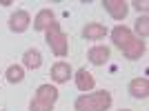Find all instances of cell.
Instances as JSON below:
<instances>
[{
    "label": "cell",
    "mask_w": 149,
    "mask_h": 111,
    "mask_svg": "<svg viewBox=\"0 0 149 111\" xmlns=\"http://www.w3.org/2000/svg\"><path fill=\"white\" fill-rule=\"evenodd\" d=\"M145 49H147V47H145V40L134 38V42H131L129 47L123 51V53H125V58H127V60H138V58L145 53Z\"/></svg>",
    "instance_id": "5bb4252c"
},
{
    "label": "cell",
    "mask_w": 149,
    "mask_h": 111,
    "mask_svg": "<svg viewBox=\"0 0 149 111\" xmlns=\"http://www.w3.org/2000/svg\"><path fill=\"white\" fill-rule=\"evenodd\" d=\"M71 76H74V71H71V67H69V62H65V60L56 62V65L51 67V80L58 82V85L67 82Z\"/></svg>",
    "instance_id": "ba28073f"
},
{
    "label": "cell",
    "mask_w": 149,
    "mask_h": 111,
    "mask_svg": "<svg viewBox=\"0 0 149 111\" xmlns=\"http://www.w3.org/2000/svg\"><path fill=\"white\" fill-rule=\"evenodd\" d=\"M113 98L109 91H93V93H85L76 98V111H107L111 107Z\"/></svg>",
    "instance_id": "6da1fadb"
},
{
    "label": "cell",
    "mask_w": 149,
    "mask_h": 111,
    "mask_svg": "<svg viewBox=\"0 0 149 111\" xmlns=\"http://www.w3.org/2000/svg\"><path fill=\"white\" fill-rule=\"evenodd\" d=\"M22 65L27 69H40L42 67V53L38 49H27L22 53Z\"/></svg>",
    "instance_id": "7c38bea8"
},
{
    "label": "cell",
    "mask_w": 149,
    "mask_h": 111,
    "mask_svg": "<svg viewBox=\"0 0 149 111\" xmlns=\"http://www.w3.org/2000/svg\"><path fill=\"white\" fill-rule=\"evenodd\" d=\"M102 7L107 9V13L116 20H125L129 13V5L125 0H102Z\"/></svg>",
    "instance_id": "277c9868"
},
{
    "label": "cell",
    "mask_w": 149,
    "mask_h": 111,
    "mask_svg": "<svg viewBox=\"0 0 149 111\" xmlns=\"http://www.w3.org/2000/svg\"><path fill=\"white\" fill-rule=\"evenodd\" d=\"M111 40H113V44H116L118 49L125 51L131 42H134V33H131V29H127L125 25H118L111 31Z\"/></svg>",
    "instance_id": "5b68a950"
},
{
    "label": "cell",
    "mask_w": 149,
    "mask_h": 111,
    "mask_svg": "<svg viewBox=\"0 0 149 111\" xmlns=\"http://www.w3.org/2000/svg\"><path fill=\"white\" fill-rule=\"evenodd\" d=\"M76 87H78L82 93H89L93 87H96V78L89 74L87 69H80V71H76Z\"/></svg>",
    "instance_id": "9c48e42d"
},
{
    "label": "cell",
    "mask_w": 149,
    "mask_h": 111,
    "mask_svg": "<svg viewBox=\"0 0 149 111\" xmlns=\"http://www.w3.org/2000/svg\"><path fill=\"white\" fill-rule=\"evenodd\" d=\"M58 89L54 85H40L36 89V96L29 102V111H51L58 102Z\"/></svg>",
    "instance_id": "7a4b0ae2"
},
{
    "label": "cell",
    "mask_w": 149,
    "mask_h": 111,
    "mask_svg": "<svg viewBox=\"0 0 149 111\" xmlns=\"http://www.w3.org/2000/svg\"><path fill=\"white\" fill-rule=\"evenodd\" d=\"M45 33H47L49 49L54 51L58 58H65L67 51H69V40H67V36H65V31L60 29V25H58V22H51V25L45 29Z\"/></svg>",
    "instance_id": "3957f363"
},
{
    "label": "cell",
    "mask_w": 149,
    "mask_h": 111,
    "mask_svg": "<svg viewBox=\"0 0 149 111\" xmlns=\"http://www.w3.org/2000/svg\"><path fill=\"white\" fill-rule=\"evenodd\" d=\"M29 25H31V18H29V13H27L25 9H18V11L11 13V18H9V29L16 31V33L27 31Z\"/></svg>",
    "instance_id": "8992f818"
},
{
    "label": "cell",
    "mask_w": 149,
    "mask_h": 111,
    "mask_svg": "<svg viewBox=\"0 0 149 111\" xmlns=\"http://www.w3.org/2000/svg\"><path fill=\"white\" fill-rule=\"evenodd\" d=\"M131 7H134V9H138V11H147L149 2H147V0H143V2H140V0H134V2H131Z\"/></svg>",
    "instance_id": "e0dca14e"
},
{
    "label": "cell",
    "mask_w": 149,
    "mask_h": 111,
    "mask_svg": "<svg viewBox=\"0 0 149 111\" xmlns=\"http://www.w3.org/2000/svg\"><path fill=\"white\" fill-rule=\"evenodd\" d=\"M107 36V27L100 25V22H89L85 29H82V38L87 40H100V38Z\"/></svg>",
    "instance_id": "30bf717a"
},
{
    "label": "cell",
    "mask_w": 149,
    "mask_h": 111,
    "mask_svg": "<svg viewBox=\"0 0 149 111\" xmlns=\"http://www.w3.org/2000/svg\"><path fill=\"white\" fill-rule=\"evenodd\" d=\"M120 111H131V109H120Z\"/></svg>",
    "instance_id": "ac0fdd59"
},
{
    "label": "cell",
    "mask_w": 149,
    "mask_h": 111,
    "mask_svg": "<svg viewBox=\"0 0 149 111\" xmlns=\"http://www.w3.org/2000/svg\"><path fill=\"white\" fill-rule=\"evenodd\" d=\"M129 96L136 98V100L149 98V80L147 78H134L129 82Z\"/></svg>",
    "instance_id": "52a82bcc"
},
{
    "label": "cell",
    "mask_w": 149,
    "mask_h": 111,
    "mask_svg": "<svg viewBox=\"0 0 149 111\" xmlns=\"http://www.w3.org/2000/svg\"><path fill=\"white\" fill-rule=\"evenodd\" d=\"M5 78H7V82H11V85H16V82H20L22 78H25V69L20 67V65H11V67L7 69Z\"/></svg>",
    "instance_id": "9a60e30c"
},
{
    "label": "cell",
    "mask_w": 149,
    "mask_h": 111,
    "mask_svg": "<svg viewBox=\"0 0 149 111\" xmlns=\"http://www.w3.org/2000/svg\"><path fill=\"white\" fill-rule=\"evenodd\" d=\"M107 60H109V49H107V47L98 44V47H91V49H89V62H91V65L100 67V65H105Z\"/></svg>",
    "instance_id": "4fadbf2b"
},
{
    "label": "cell",
    "mask_w": 149,
    "mask_h": 111,
    "mask_svg": "<svg viewBox=\"0 0 149 111\" xmlns=\"http://www.w3.org/2000/svg\"><path fill=\"white\" fill-rule=\"evenodd\" d=\"M51 22H56L54 11H51V9H40L38 16H36V20H33V29H36V31H45Z\"/></svg>",
    "instance_id": "8fae6325"
},
{
    "label": "cell",
    "mask_w": 149,
    "mask_h": 111,
    "mask_svg": "<svg viewBox=\"0 0 149 111\" xmlns=\"http://www.w3.org/2000/svg\"><path fill=\"white\" fill-rule=\"evenodd\" d=\"M136 33L140 36V40L147 38V33H149V18H147V13L140 16V18L136 20Z\"/></svg>",
    "instance_id": "2e32d148"
}]
</instances>
